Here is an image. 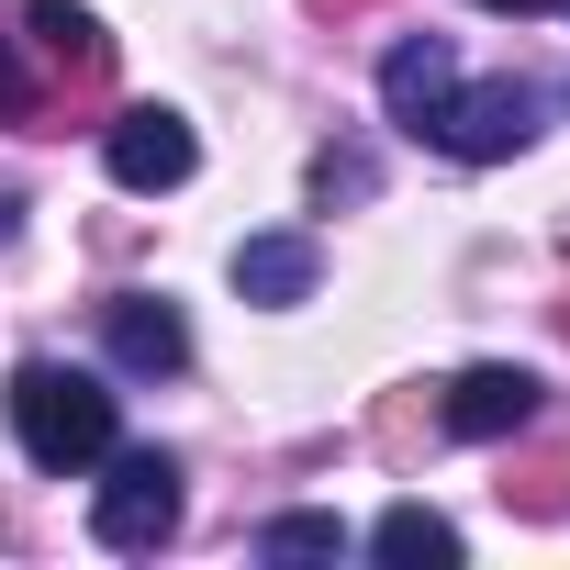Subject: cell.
Wrapping results in <instances>:
<instances>
[{
    "mask_svg": "<svg viewBox=\"0 0 570 570\" xmlns=\"http://www.w3.org/2000/svg\"><path fill=\"white\" fill-rule=\"evenodd\" d=\"M12 436H23L35 470H90V459H112V392L90 370L23 358L12 370Z\"/></svg>",
    "mask_w": 570,
    "mask_h": 570,
    "instance_id": "obj_1",
    "label": "cell"
},
{
    "mask_svg": "<svg viewBox=\"0 0 570 570\" xmlns=\"http://www.w3.org/2000/svg\"><path fill=\"white\" fill-rule=\"evenodd\" d=\"M179 525V459L168 448H112V481H101V503H90V537L101 548H157Z\"/></svg>",
    "mask_w": 570,
    "mask_h": 570,
    "instance_id": "obj_2",
    "label": "cell"
},
{
    "mask_svg": "<svg viewBox=\"0 0 570 570\" xmlns=\"http://www.w3.org/2000/svg\"><path fill=\"white\" fill-rule=\"evenodd\" d=\"M448 157H470V168H492V157H514L525 135H537V90L525 79H481V90H448V112L425 124Z\"/></svg>",
    "mask_w": 570,
    "mask_h": 570,
    "instance_id": "obj_3",
    "label": "cell"
},
{
    "mask_svg": "<svg viewBox=\"0 0 570 570\" xmlns=\"http://www.w3.org/2000/svg\"><path fill=\"white\" fill-rule=\"evenodd\" d=\"M68 101H101L90 79H68L23 23H0V124H12V135H57L68 124Z\"/></svg>",
    "mask_w": 570,
    "mask_h": 570,
    "instance_id": "obj_4",
    "label": "cell"
},
{
    "mask_svg": "<svg viewBox=\"0 0 570 570\" xmlns=\"http://www.w3.org/2000/svg\"><path fill=\"white\" fill-rule=\"evenodd\" d=\"M101 157H112V179H124V190H179V179L202 168L190 124H179V112H157V101L112 112V124H101Z\"/></svg>",
    "mask_w": 570,
    "mask_h": 570,
    "instance_id": "obj_5",
    "label": "cell"
},
{
    "mask_svg": "<svg viewBox=\"0 0 570 570\" xmlns=\"http://www.w3.org/2000/svg\"><path fill=\"white\" fill-rule=\"evenodd\" d=\"M436 425H448V436H470V448H503V436H525V425H537V381H525V370H503V358H481V370H459V381H448Z\"/></svg>",
    "mask_w": 570,
    "mask_h": 570,
    "instance_id": "obj_6",
    "label": "cell"
},
{
    "mask_svg": "<svg viewBox=\"0 0 570 570\" xmlns=\"http://www.w3.org/2000/svg\"><path fill=\"white\" fill-rule=\"evenodd\" d=\"M101 347L124 358V370H190V325H179V303H157V292H112L101 303Z\"/></svg>",
    "mask_w": 570,
    "mask_h": 570,
    "instance_id": "obj_7",
    "label": "cell"
},
{
    "mask_svg": "<svg viewBox=\"0 0 570 570\" xmlns=\"http://www.w3.org/2000/svg\"><path fill=\"white\" fill-rule=\"evenodd\" d=\"M448 90H459L448 35H403V46L381 57V101H392V124H403V135H425V124L448 112Z\"/></svg>",
    "mask_w": 570,
    "mask_h": 570,
    "instance_id": "obj_8",
    "label": "cell"
},
{
    "mask_svg": "<svg viewBox=\"0 0 570 570\" xmlns=\"http://www.w3.org/2000/svg\"><path fill=\"white\" fill-rule=\"evenodd\" d=\"M314 279H325V246L314 235H246L235 246V292L246 303H314Z\"/></svg>",
    "mask_w": 570,
    "mask_h": 570,
    "instance_id": "obj_9",
    "label": "cell"
},
{
    "mask_svg": "<svg viewBox=\"0 0 570 570\" xmlns=\"http://www.w3.org/2000/svg\"><path fill=\"white\" fill-rule=\"evenodd\" d=\"M12 23H23V35H35V46H46V57H57L68 79H90V90H112V35H101V23L79 12V0H23Z\"/></svg>",
    "mask_w": 570,
    "mask_h": 570,
    "instance_id": "obj_10",
    "label": "cell"
},
{
    "mask_svg": "<svg viewBox=\"0 0 570 570\" xmlns=\"http://www.w3.org/2000/svg\"><path fill=\"white\" fill-rule=\"evenodd\" d=\"M370 548H381L392 570H448V559H459V525L425 514V503H392V514L370 525Z\"/></svg>",
    "mask_w": 570,
    "mask_h": 570,
    "instance_id": "obj_11",
    "label": "cell"
},
{
    "mask_svg": "<svg viewBox=\"0 0 570 570\" xmlns=\"http://www.w3.org/2000/svg\"><path fill=\"white\" fill-rule=\"evenodd\" d=\"M257 548H268V559H336V548H347V525H336V514H279Z\"/></svg>",
    "mask_w": 570,
    "mask_h": 570,
    "instance_id": "obj_12",
    "label": "cell"
},
{
    "mask_svg": "<svg viewBox=\"0 0 570 570\" xmlns=\"http://www.w3.org/2000/svg\"><path fill=\"white\" fill-rule=\"evenodd\" d=\"M503 503H525V514H570V459H525V470L503 481Z\"/></svg>",
    "mask_w": 570,
    "mask_h": 570,
    "instance_id": "obj_13",
    "label": "cell"
},
{
    "mask_svg": "<svg viewBox=\"0 0 570 570\" xmlns=\"http://www.w3.org/2000/svg\"><path fill=\"white\" fill-rule=\"evenodd\" d=\"M314 190H325V202H370V157H358V146H325V157H314Z\"/></svg>",
    "mask_w": 570,
    "mask_h": 570,
    "instance_id": "obj_14",
    "label": "cell"
},
{
    "mask_svg": "<svg viewBox=\"0 0 570 570\" xmlns=\"http://www.w3.org/2000/svg\"><path fill=\"white\" fill-rule=\"evenodd\" d=\"M481 12H548V0H481Z\"/></svg>",
    "mask_w": 570,
    "mask_h": 570,
    "instance_id": "obj_15",
    "label": "cell"
},
{
    "mask_svg": "<svg viewBox=\"0 0 570 570\" xmlns=\"http://www.w3.org/2000/svg\"><path fill=\"white\" fill-rule=\"evenodd\" d=\"M314 12H336V23H347V12H358V0H314Z\"/></svg>",
    "mask_w": 570,
    "mask_h": 570,
    "instance_id": "obj_16",
    "label": "cell"
},
{
    "mask_svg": "<svg viewBox=\"0 0 570 570\" xmlns=\"http://www.w3.org/2000/svg\"><path fill=\"white\" fill-rule=\"evenodd\" d=\"M559 336H570V303H559Z\"/></svg>",
    "mask_w": 570,
    "mask_h": 570,
    "instance_id": "obj_17",
    "label": "cell"
}]
</instances>
